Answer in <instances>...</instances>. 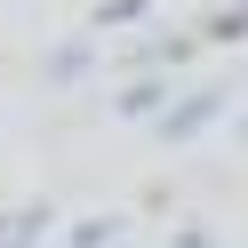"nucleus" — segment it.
Here are the masks:
<instances>
[{
  "label": "nucleus",
  "mask_w": 248,
  "mask_h": 248,
  "mask_svg": "<svg viewBox=\"0 0 248 248\" xmlns=\"http://www.w3.org/2000/svg\"><path fill=\"white\" fill-rule=\"evenodd\" d=\"M80 72H88V40H72V48L48 56V80H80Z\"/></svg>",
  "instance_id": "obj_3"
},
{
  "label": "nucleus",
  "mask_w": 248,
  "mask_h": 248,
  "mask_svg": "<svg viewBox=\"0 0 248 248\" xmlns=\"http://www.w3.org/2000/svg\"><path fill=\"white\" fill-rule=\"evenodd\" d=\"M240 32H248V8H224V16L208 24V40H240Z\"/></svg>",
  "instance_id": "obj_7"
},
{
  "label": "nucleus",
  "mask_w": 248,
  "mask_h": 248,
  "mask_svg": "<svg viewBox=\"0 0 248 248\" xmlns=\"http://www.w3.org/2000/svg\"><path fill=\"white\" fill-rule=\"evenodd\" d=\"M152 0H96V24H136Z\"/></svg>",
  "instance_id": "obj_4"
},
{
  "label": "nucleus",
  "mask_w": 248,
  "mask_h": 248,
  "mask_svg": "<svg viewBox=\"0 0 248 248\" xmlns=\"http://www.w3.org/2000/svg\"><path fill=\"white\" fill-rule=\"evenodd\" d=\"M160 104H168V88H160V80H136L128 96H120V112H128V120H144V112H160Z\"/></svg>",
  "instance_id": "obj_2"
},
{
  "label": "nucleus",
  "mask_w": 248,
  "mask_h": 248,
  "mask_svg": "<svg viewBox=\"0 0 248 248\" xmlns=\"http://www.w3.org/2000/svg\"><path fill=\"white\" fill-rule=\"evenodd\" d=\"M144 56V64H184V56H192V40H152V48H136Z\"/></svg>",
  "instance_id": "obj_6"
},
{
  "label": "nucleus",
  "mask_w": 248,
  "mask_h": 248,
  "mask_svg": "<svg viewBox=\"0 0 248 248\" xmlns=\"http://www.w3.org/2000/svg\"><path fill=\"white\" fill-rule=\"evenodd\" d=\"M112 240H120V224H104V216H88V224L72 232V248H112Z\"/></svg>",
  "instance_id": "obj_5"
},
{
  "label": "nucleus",
  "mask_w": 248,
  "mask_h": 248,
  "mask_svg": "<svg viewBox=\"0 0 248 248\" xmlns=\"http://www.w3.org/2000/svg\"><path fill=\"white\" fill-rule=\"evenodd\" d=\"M216 112H224V88H200V96H184V104L160 112V136H168V144H176V136H200Z\"/></svg>",
  "instance_id": "obj_1"
}]
</instances>
